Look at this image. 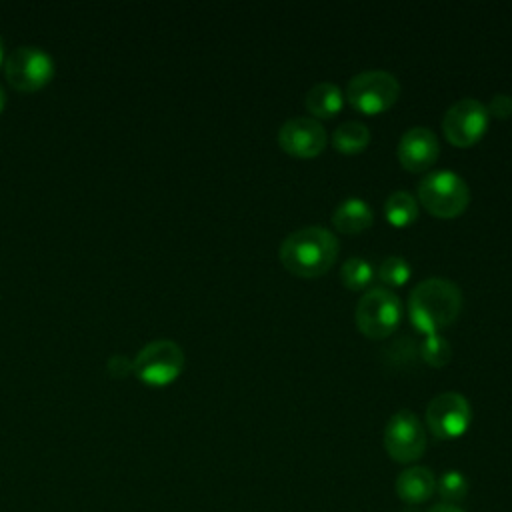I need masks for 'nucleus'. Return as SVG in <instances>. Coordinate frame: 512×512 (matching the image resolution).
<instances>
[{"label": "nucleus", "instance_id": "20e7f679", "mask_svg": "<svg viewBox=\"0 0 512 512\" xmlns=\"http://www.w3.org/2000/svg\"><path fill=\"white\" fill-rule=\"evenodd\" d=\"M354 320L364 336L386 338L402 320V302L386 286L368 288L356 302Z\"/></svg>", "mask_w": 512, "mask_h": 512}, {"label": "nucleus", "instance_id": "7ed1b4c3", "mask_svg": "<svg viewBox=\"0 0 512 512\" xmlns=\"http://www.w3.org/2000/svg\"><path fill=\"white\" fill-rule=\"evenodd\" d=\"M418 198L430 214L454 218L468 206L470 188L458 172L440 168L422 176L418 182Z\"/></svg>", "mask_w": 512, "mask_h": 512}, {"label": "nucleus", "instance_id": "9d476101", "mask_svg": "<svg viewBox=\"0 0 512 512\" xmlns=\"http://www.w3.org/2000/svg\"><path fill=\"white\" fill-rule=\"evenodd\" d=\"M488 110L476 98L456 100L442 118V130L454 146H472L488 126Z\"/></svg>", "mask_w": 512, "mask_h": 512}, {"label": "nucleus", "instance_id": "a211bd4d", "mask_svg": "<svg viewBox=\"0 0 512 512\" xmlns=\"http://www.w3.org/2000/svg\"><path fill=\"white\" fill-rule=\"evenodd\" d=\"M340 278L350 290H366L374 280V268L364 256H350L340 268Z\"/></svg>", "mask_w": 512, "mask_h": 512}, {"label": "nucleus", "instance_id": "9b49d317", "mask_svg": "<svg viewBox=\"0 0 512 512\" xmlns=\"http://www.w3.org/2000/svg\"><path fill=\"white\" fill-rule=\"evenodd\" d=\"M278 144L292 156L314 158L326 146V130L312 116H294L278 128Z\"/></svg>", "mask_w": 512, "mask_h": 512}, {"label": "nucleus", "instance_id": "6e6552de", "mask_svg": "<svg viewBox=\"0 0 512 512\" xmlns=\"http://www.w3.org/2000/svg\"><path fill=\"white\" fill-rule=\"evenodd\" d=\"M4 72L14 88L30 92L52 78L54 60L40 46H18L6 56Z\"/></svg>", "mask_w": 512, "mask_h": 512}, {"label": "nucleus", "instance_id": "39448f33", "mask_svg": "<svg viewBox=\"0 0 512 512\" xmlns=\"http://www.w3.org/2000/svg\"><path fill=\"white\" fill-rule=\"evenodd\" d=\"M186 356L178 342L158 338L144 344L132 358V372L146 384L164 386L184 368Z\"/></svg>", "mask_w": 512, "mask_h": 512}, {"label": "nucleus", "instance_id": "b1692460", "mask_svg": "<svg viewBox=\"0 0 512 512\" xmlns=\"http://www.w3.org/2000/svg\"><path fill=\"white\" fill-rule=\"evenodd\" d=\"M428 512H464L460 506H454V504H434Z\"/></svg>", "mask_w": 512, "mask_h": 512}, {"label": "nucleus", "instance_id": "f3484780", "mask_svg": "<svg viewBox=\"0 0 512 512\" xmlns=\"http://www.w3.org/2000/svg\"><path fill=\"white\" fill-rule=\"evenodd\" d=\"M384 214L394 226H408L418 216V202L406 190H394L384 202Z\"/></svg>", "mask_w": 512, "mask_h": 512}, {"label": "nucleus", "instance_id": "6ab92c4d", "mask_svg": "<svg viewBox=\"0 0 512 512\" xmlns=\"http://www.w3.org/2000/svg\"><path fill=\"white\" fill-rule=\"evenodd\" d=\"M436 492L440 494L444 504H454L462 502L468 494V480L460 470H446L436 478Z\"/></svg>", "mask_w": 512, "mask_h": 512}, {"label": "nucleus", "instance_id": "ddd939ff", "mask_svg": "<svg viewBox=\"0 0 512 512\" xmlns=\"http://www.w3.org/2000/svg\"><path fill=\"white\" fill-rule=\"evenodd\" d=\"M436 492V476L430 468L410 466L396 478V494L404 504H422Z\"/></svg>", "mask_w": 512, "mask_h": 512}, {"label": "nucleus", "instance_id": "4468645a", "mask_svg": "<svg viewBox=\"0 0 512 512\" xmlns=\"http://www.w3.org/2000/svg\"><path fill=\"white\" fill-rule=\"evenodd\" d=\"M372 220H374V212L370 204L358 196H350L342 200L332 214V224L344 234H358L370 228Z\"/></svg>", "mask_w": 512, "mask_h": 512}, {"label": "nucleus", "instance_id": "1a4fd4ad", "mask_svg": "<svg viewBox=\"0 0 512 512\" xmlns=\"http://www.w3.org/2000/svg\"><path fill=\"white\" fill-rule=\"evenodd\" d=\"M470 420L472 408L460 392H442L428 402L426 424L436 438L450 440L462 436L470 426Z\"/></svg>", "mask_w": 512, "mask_h": 512}, {"label": "nucleus", "instance_id": "f03ea898", "mask_svg": "<svg viewBox=\"0 0 512 512\" xmlns=\"http://www.w3.org/2000/svg\"><path fill=\"white\" fill-rule=\"evenodd\" d=\"M462 308L460 286L448 278H426L408 296V316L424 334H436L456 320Z\"/></svg>", "mask_w": 512, "mask_h": 512}, {"label": "nucleus", "instance_id": "423d86ee", "mask_svg": "<svg viewBox=\"0 0 512 512\" xmlns=\"http://www.w3.org/2000/svg\"><path fill=\"white\" fill-rule=\"evenodd\" d=\"M400 94L398 78L388 70H362L354 74L346 86L348 102L364 112L378 114L390 108Z\"/></svg>", "mask_w": 512, "mask_h": 512}, {"label": "nucleus", "instance_id": "0eeeda50", "mask_svg": "<svg viewBox=\"0 0 512 512\" xmlns=\"http://www.w3.org/2000/svg\"><path fill=\"white\" fill-rule=\"evenodd\" d=\"M384 446L392 460L408 464L426 450V432L422 420L412 410H398L384 428Z\"/></svg>", "mask_w": 512, "mask_h": 512}, {"label": "nucleus", "instance_id": "f8f14e48", "mask_svg": "<svg viewBox=\"0 0 512 512\" xmlns=\"http://www.w3.org/2000/svg\"><path fill=\"white\" fill-rule=\"evenodd\" d=\"M440 154L438 136L428 126L408 128L398 142V160L410 172L428 170Z\"/></svg>", "mask_w": 512, "mask_h": 512}, {"label": "nucleus", "instance_id": "5701e85b", "mask_svg": "<svg viewBox=\"0 0 512 512\" xmlns=\"http://www.w3.org/2000/svg\"><path fill=\"white\" fill-rule=\"evenodd\" d=\"M108 370L112 376H126L128 372H132V358L124 354H112L108 358Z\"/></svg>", "mask_w": 512, "mask_h": 512}, {"label": "nucleus", "instance_id": "f257e3e1", "mask_svg": "<svg viewBox=\"0 0 512 512\" xmlns=\"http://www.w3.org/2000/svg\"><path fill=\"white\" fill-rule=\"evenodd\" d=\"M278 256L284 268L296 276H322L336 262L338 238L324 226H304L282 240Z\"/></svg>", "mask_w": 512, "mask_h": 512}, {"label": "nucleus", "instance_id": "aec40b11", "mask_svg": "<svg viewBox=\"0 0 512 512\" xmlns=\"http://www.w3.org/2000/svg\"><path fill=\"white\" fill-rule=\"evenodd\" d=\"M420 354H422V358H424L430 366L442 368V366H446V364L450 362V358H452V346H450V342H448L444 336H440L438 332H436V334H426V336L422 338V342H420Z\"/></svg>", "mask_w": 512, "mask_h": 512}, {"label": "nucleus", "instance_id": "412c9836", "mask_svg": "<svg viewBox=\"0 0 512 512\" xmlns=\"http://www.w3.org/2000/svg\"><path fill=\"white\" fill-rule=\"evenodd\" d=\"M378 278L382 284L386 286H402L410 274H412V268L408 264L406 258L394 254V256H386L380 264H378Z\"/></svg>", "mask_w": 512, "mask_h": 512}, {"label": "nucleus", "instance_id": "a878e982", "mask_svg": "<svg viewBox=\"0 0 512 512\" xmlns=\"http://www.w3.org/2000/svg\"><path fill=\"white\" fill-rule=\"evenodd\" d=\"M2 58H4V42L0 38V62H2Z\"/></svg>", "mask_w": 512, "mask_h": 512}, {"label": "nucleus", "instance_id": "4be33fe9", "mask_svg": "<svg viewBox=\"0 0 512 512\" xmlns=\"http://www.w3.org/2000/svg\"><path fill=\"white\" fill-rule=\"evenodd\" d=\"M488 116H496V118H508L512 116V96L510 94H504V92H498L490 98L488 106Z\"/></svg>", "mask_w": 512, "mask_h": 512}, {"label": "nucleus", "instance_id": "393cba45", "mask_svg": "<svg viewBox=\"0 0 512 512\" xmlns=\"http://www.w3.org/2000/svg\"><path fill=\"white\" fill-rule=\"evenodd\" d=\"M4 102H6V92H4V86L0 84V110L4 108Z\"/></svg>", "mask_w": 512, "mask_h": 512}, {"label": "nucleus", "instance_id": "2eb2a0df", "mask_svg": "<svg viewBox=\"0 0 512 512\" xmlns=\"http://www.w3.org/2000/svg\"><path fill=\"white\" fill-rule=\"evenodd\" d=\"M344 104V94L338 84L322 80L316 82L308 92H306V108L312 112V116L318 118H330L340 112Z\"/></svg>", "mask_w": 512, "mask_h": 512}, {"label": "nucleus", "instance_id": "dca6fc26", "mask_svg": "<svg viewBox=\"0 0 512 512\" xmlns=\"http://www.w3.org/2000/svg\"><path fill=\"white\" fill-rule=\"evenodd\" d=\"M370 142V130L360 120H346L332 132V144L344 154L360 152Z\"/></svg>", "mask_w": 512, "mask_h": 512}]
</instances>
